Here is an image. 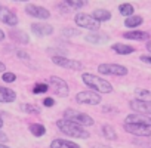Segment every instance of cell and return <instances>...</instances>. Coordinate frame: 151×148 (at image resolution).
<instances>
[{"instance_id": "obj_39", "label": "cell", "mask_w": 151, "mask_h": 148, "mask_svg": "<svg viewBox=\"0 0 151 148\" xmlns=\"http://www.w3.org/2000/svg\"><path fill=\"white\" fill-rule=\"evenodd\" d=\"M2 127H3V119L0 117V129H2Z\"/></svg>"}, {"instance_id": "obj_27", "label": "cell", "mask_w": 151, "mask_h": 148, "mask_svg": "<svg viewBox=\"0 0 151 148\" xmlns=\"http://www.w3.org/2000/svg\"><path fill=\"white\" fill-rule=\"evenodd\" d=\"M64 3L70 9H82L83 6H86V2H82V0H65Z\"/></svg>"}, {"instance_id": "obj_22", "label": "cell", "mask_w": 151, "mask_h": 148, "mask_svg": "<svg viewBox=\"0 0 151 148\" xmlns=\"http://www.w3.org/2000/svg\"><path fill=\"white\" fill-rule=\"evenodd\" d=\"M102 135H104L107 139H110V141H114V139H117V133H116L114 127H113V126H110V124H105V126H102Z\"/></svg>"}, {"instance_id": "obj_35", "label": "cell", "mask_w": 151, "mask_h": 148, "mask_svg": "<svg viewBox=\"0 0 151 148\" xmlns=\"http://www.w3.org/2000/svg\"><path fill=\"white\" fill-rule=\"evenodd\" d=\"M6 141H8V136L3 132H0V142H6Z\"/></svg>"}, {"instance_id": "obj_40", "label": "cell", "mask_w": 151, "mask_h": 148, "mask_svg": "<svg viewBox=\"0 0 151 148\" xmlns=\"http://www.w3.org/2000/svg\"><path fill=\"white\" fill-rule=\"evenodd\" d=\"M0 148H9L8 145H5V144H0Z\"/></svg>"}, {"instance_id": "obj_23", "label": "cell", "mask_w": 151, "mask_h": 148, "mask_svg": "<svg viewBox=\"0 0 151 148\" xmlns=\"http://www.w3.org/2000/svg\"><path fill=\"white\" fill-rule=\"evenodd\" d=\"M135 95L138 96L139 101H145V102H150V104H151V91L136 89V91H135Z\"/></svg>"}, {"instance_id": "obj_13", "label": "cell", "mask_w": 151, "mask_h": 148, "mask_svg": "<svg viewBox=\"0 0 151 148\" xmlns=\"http://www.w3.org/2000/svg\"><path fill=\"white\" fill-rule=\"evenodd\" d=\"M124 124H148V126H151V119L147 117V116H144V114L133 113V114H129L126 117Z\"/></svg>"}, {"instance_id": "obj_15", "label": "cell", "mask_w": 151, "mask_h": 148, "mask_svg": "<svg viewBox=\"0 0 151 148\" xmlns=\"http://www.w3.org/2000/svg\"><path fill=\"white\" fill-rule=\"evenodd\" d=\"M85 40L89 42V43H93V45H104L110 40L108 36H105L104 33H98V31H92V33H88L85 36Z\"/></svg>"}, {"instance_id": "obj_26", "label": "cell", "mask_w": 151, "mask_h": 148, "mask_svg": "<svg viewBox=\"0 0 151 148\" xmlns=\"http://www.w3.org/2000/svg\"><path fill=\"white\" fill-rule=\"evenodd\" d=\"M11 37L14 39V40H17V42H19V43H28V36L24 33V31H12L11 33Z\"/></svg>"}, {"instance_id": "obj_31", "label": "cell", "mask_w": 151, "mask_h": 148, "mask_svg": "<svg viewBox=\"0 0 151 148\" xmlns=\"http://www.w3.org/2000/svg\"><path fill=\"white\" fill-rule=\"evenodd\" d=\"M64 34H65V36H79L80 31H79V30H73V28H65V30H64Z\"/></svg>"}, {"instance_id": "obj_11", "label": "cell", "mask_w": 151, "mask_h": 148, "mask_svg": "<svg viewBox=\"0 0 151 148\" xmlns=\"http://www.w3.org/2000/svg\"><path fill=\"white\" fill-rule=\"evenodd\" d=\"M129 107L130 110H133L136 114H148L151 116V104L150 102H145V101H139V99H132L129 102Z\"/></svg>"}, {"instance_id": "obj_14", "label": "cell", "mask_w": 151, "mask_h": 148, "mask_svg": "<svg viewBox=\"0 0 151 148\" xmlns=\"http://www.w3.org/2000/svg\"><path fill=\"white\" fill-rule=\"evenodd\" d=\"M31 31L36 36L43 37V36H50L53 33V27L50 24H40V22H37V24H31Z\"/></svg>"}, {"instance_id": "obj_1", "label": "cell", "mask_w": 151, "mask_h": 148, "mask_svg": "<svg viewBox=\"0 0 151 148\" xmlns=\"http://www.w3.org/2000/svg\"><path fill=\"white\" fill-rule=\"evenodd\" d=\"M56 126L58 129L65 133L67 136L70 138H77V139H86L89 138V132L83 129V126L77 124V123H74L71 120H67V119H61L56 121Z\"/></svg>"}, {"instance_id": "obj_33", "label": "cell", "mask_w": 151, "mask_h": 148, "mask_svg": "<svg viewBox=\"0 0 151 148\" xmlns=\"http://www.w3.org/2000/svg\"><path fill=\"white\" fill-rule=\"evenodd\" d=\"M17 55H18V58H22V59H30V55H28L27 52H24V50H18V52H17Z\"/></svg>"}, {"instance_id": "obj_36", "label": "cell", "mask_w": 151, "mask_h": 148, "mask_svg": "<svg viewBox=\"0 0 151 148\" xmlns=\"http://www.w3.org/2000/svg\"><path fill=\"white\" fill-rule=\"evenodd\" d=\"M3 71H6V65L3 62H0V73H3Z\"/></svg>"}, {"instance_id": "obj_20", "label": "cell", "mask_w": 151, "mask_h": 148, "mask_svg": "<svg viewBox=\"0 0 151 148\" xmlns=\"http://www.w3.org/2000/svg\"><path fill=\"white\" fill-rule=\"evenodd\" d=\"M92 17H93L98 22H104V21H108V19L111 18V14H110V11H107V9H96V11H93Z\"/></svg>"}, {"instance_id": "obj_3", "label": "cell", "mask_w": 151, "mask_h": 148, "mask_svg": "<svg viewBox=\"0 0 151 148\" xmlns=\"http://www.w3.org/2000/svg\"><path fill=\"white\" fill-rule=\"evenodd\" d=\"M64 119L67 120H71L74 123H77L80 126H92L93 124V119L86 114V113H82L79 110H74V108H68L64 111Z\"/></svg>"}, {"instance_id": "obj_7", "label": "cell", "mask_w": 151, "mask_h": 148, "mask_svg": "<svg viewBox=\"0 0 151 148\" xmlns=\"http://www.w3.org/2000/svg\"><path fill=\"white\" fill-rule=\"evenodd\" d=\"M49 83H50V88L53 89V92H55L58 96H61V98L68 96V93H70V86L67 85L65 80H62L61 77L52 76V77L49 79Z\"/></svg>"}, {"instance_id": "obj_34", "label": "cell", "mask_w": 151, "mask_h": 148, "mask_svg": "<svg viewBox=\"0 0 151 148\" xmlns=\"http://www.w3.org/2000/svg\"><path fill=\"white\" fill-rule=\"evenodd\" d=\"M142 62H145V64H151V56H148V55H141V58H139Z\"/></svg>"}, {"instance_id": "obj_24", "label": "cell", "mask_w": 151, "mask_h": 148, "mask_svg": "<svg viewBox=\"0 0 151 148\" xmlns=\"http://www.w3.org/2000/svg\"><path fill=\"white\" fill-rule=\"evenodd\" d=\"M30 132L34 135V136H43L46 133V127L43 124H39V123H34V124H30Z\"/></svg>"}, {"instance_id": "obj_32", "label": "cell", "mask_w": 151, "mask_h": 148, "mask_svg": "<svg viewBox=\"0 0 151 148\" xmlns=\"http://www.w3.org/2000/svg\"><path fill=\"white\" fill-rule=\"evenodd\" d=\"M53 104H55V101L52 98H45L43 99V105L45 107H53Z\"/></svg>"}, {"instance_id": "obj_6", "label": "cell", "mask_w": 151, "mask_h": 148, "mask_svg": "<svg viewBox=\"0 0 151 148\" xmlns=\"http://www.w3.org/2000/svg\"><path fill=\"white\" fill-rule=\"evenodd\" d=\"M52 62L58 67H62V68H68V70H73V71H80L83 70V64L76 61V59H70V58H65V56H52Z\"/></svg>"}, {"instance_id": "obj_17", "label": "cell", "mask_w": 151, "mask_h": 148, "mask_svg": "<svg viewBox=\"0 0 151 148\" xmlns=\"http://www.w3.org/2000/svg\"><path fill=\"white\" fill-rule=\"evenodd\" d=\"M123 37L127 39V40L141 42V40H148L150 39V34L147 31H126V33H123Z\"/></svg>"}, {"instance_id": "obj_28", "label": "cell", "mask_w": 151, "mask_h": 148, "mask_svg": "<svg viewBox=\"0 0 151 148\" xmlns=\"http://www.w3.org/2000/svg\"><path fill=\"white\" fill-rule=\"evenodd\" d=\"M21 108H22V111H25L28 114H39L40 113V110L36 105H31V104H22Z\"/></svg>"}, {"instance_id": "obj_37", "label": "cell", "mask_w": 151, "mask_h": 148, "mask_svg": "<svg viewBox=\"0 0 151 148\" xmlns=\"http://www.w3.org/2000/svg\"><path fill=\"white\" fill-rule=\"evenodd\" d=\"M145 47H147V50L151 53V40H148V43H147V46H145Z\"/></svg>"}, {"instance_id": "obj_18", "label": "cell", "mask_w": 151, "mask_h": 148, "mask_svg": "<svg viewBox=\"0 0 151 148\" xmlns=\"http://www.w3.org/2000/svg\"><path fill=\"white\" fill-rule=\"evenodd\" d=\"M50 148H80L76 142H70L65 139H53L50 144Z\"/></svg>"}, {"instance_id": "obj_19", "label": "cell", "mask_w": 151, "mask_h": 148, "mask_svg": "<svg viewBox=\"0 0 151 148\" xmlns=\"http://www.w3.org/2000/svg\"><path fill=\"white\" fill-rule=\"evenodd\" d=\"M113 50L119 55H129V53L135 52V47L129 46V45H123V43H116V45H113Z\"/></svg>"}, {"instance_id": "obj_12", "label": "cell", "mask_w": 151, "mask_h": 148, "mask_svg": "<svg viewBox=\"0 0 151 148\" xmlns=\"http://www.w3.org/2000/svg\"><path fill=\"white\" fill-rule=\"evenodd\" d=\"M0 21L5 22L9 27H15L18 24V17L11 9H8L5 6H0Z\"/></svg>"}, {"instance_id": "obj_25", "label": "cell", "mask_w": 151, "mask_h": 148, "mask_svg": "<svg viewBox=\"0 0 151 148\" xmlns=\"http://www.w3.org/2000/svg\"><path fill=\"white\" fill-rule=\"evenodd\" d=\"M119 12H120L123 17L129 18V17L133 15V6L129 5V3H122V5L119 6Z\"/></svg>"}, {"instance_id": "obj_16", "label": "cell", "mask_w": 151, "mask_h": 148, "mask_svg": "<svg viewBox=\"0 0 151 148\" xmlns=\"http://www.w3.org/2000/svg\"><path fill=\"white\" fill-rule=\"evenodd\" d=\"M17 99V93L9 89V88H5V86H0V102H14Z\"/></svg>"}, {"instance_id": "obj_10", "label": "cell", "mask_w": 151, "mask_h": 148, "mask_svg": "<svg viewBox=\"0 0 151 148\" xmlns=\"http://www.w3.org/2000/svg\"><path fill=\"white\" fill-rule=\"evenodd\" d=\"M124 130L135 136H151V126L148 124H124Z\"/></svg>"}, {"instance_id": "obj_30", "label": "cell", "mask_w": 151, "mask_h": 148, "mask_svg": "<svg viewBox=\"0 0 151 148\" xmlns=\"http://www.w3.org/2000/svg\"><path fill=\"white\" fill-rule=\"evenodd\" d=\"M2 79H3L5 83H14V82L17 80V76H15L14 73H3Z\"/></svg>"}, {"instance_id": "obj_38", "label": "cell", "mask_w": 151, "mask_h": 148, "mask_svg": "<svg viewBox=\"0 0 151 148\" xmlns=\"http://www.w3.org/2000/svg\"><path fill=\"white\" fill-rule=\"evenodd\" d=\"M5 37H6V36H5V33H3L2 30H0V42H2V40H5Z\"/></svg>"}, {"instance_id": "obj_21", "label": "cell", "mask_w": 151, "mask_h": 148, "mask_svg": "<svg viewBox=\"0 0 151 148\" xmlns=\"http://www.w3.org/2000/svg\"><path fill=\"white\" fill-rule=\"evenodd\" d=\"M142 22H144V18L139 17V15H132V17H129V18L124 19V25L129 27V28L139 27V25H142Z\"/></svg>"}, {"instance_id": "obj_8", "label": "cell", "mask_w": 151, "mask_h": 148, "mask_svg": "<svg viewBox=\"0 0 151 148\" xmlns=\"http://www.w3.org/2000/svg\"><path fill=\"white\" fill-rule=\"evenodd\" d=\"M76 101L79 104H86V105H96L101 102V95L93 91H83L76 95Z\"/></svg>"}, {"instance_id": "obj_29", "label": "cell", "mask_w": 151, "mask_h": 148, "mask_svg": "<svg viewBox=\"0 0 151 148\" xmlns=\"http://www.w3.org/2000/svg\"><path fill=\"white\" fill-rule=\"evenodd\" d=\"M47 89H49V86L46 83H37L33 88V92L34 93H45V92H47Z\"/></svg>"}, {"instance_id": "obj_4", "label": "cell", "mask_w": 151, "mask_h": 148, "mask_svg": "<svg viewBox=\"0 0 151 148\" xmlns=\"http://www.w3.org/2000/svg\"><path fill=\"white\" fill-rule=\"evenodd\" d=\"M74 22L80 28H86V30H91V31L99 30V22L92 15H88V14H77L74 17Z\"/></svg>"}, {"instance_id": "obj_5", "label": "cell", "mask_w": 151, "mask_h": 148, "mask_svg": "<svg viewBox=\"0 0 151 148\" xmlns=\"http://www.w3.org/2000/svg\"><path fill=\"white\" fill-rule=\"evenodd\" d=\"M98 71L101 74H107V76H126L127 74V68L119 64H99Z\"/></svg>"}, {"instance_id": "obj_2", "label": "cell", "mask_w": 151, "mask_h": 148, "mask_svg": "<svg viewBox=\"0 0 151 148\" xmlns=\"http://www.w3.org/2000/svg\"><path fill=\"white\" fill-rule=\"evenodd\" d=\"M82 80L93 92H99V93H110V92H113V86L110 85V82H107L105 79L96 76V74L83 73L82 74Z\"/></svg>"}, {"instance_id": "obj_9", "label": "cell", "mask_w": 151, "mask_h": 148, "mask_svg": "<svg viewBox=\"0 0 151 148\" xmlns=\"http://www.w3.org/2000/svg\"><path fill=\"white\" fill-rule=\"evenodd\" d=\"M25 12L30 17H34V18H39V19H47L50 17V12L46 8L39 6V5H33V3H28L25 6Z\"/></svg>"}]
</instances>
